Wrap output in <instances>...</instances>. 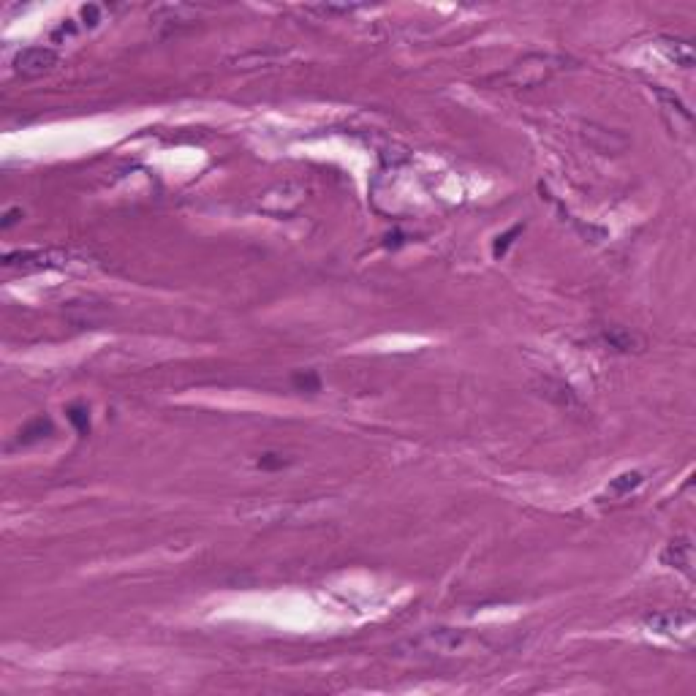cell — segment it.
Returning <instances> with one entry per match:
<instances>
[{
  "label": "cell",
  "mask_w": 696,
  "mask_h": 696,
  "mask_svg": "<svg viewBox=\"0 0 696 696\" xmlns=\"http://www.w3.org/2000/svg\"><path fill=\"white\" fill-rule=\"evenodd\" d=\"M71 261V256L66 250H55V247H46V250H11L3 256V270H11V272H44V270H60Z\"/></svg>",
  "instance_id": "cell-1"
},
{
  "label": "cell",
  "mask_w": 696,
  "mask_h": 696,
  "mask_svg": "<svg viewBox=\"0 0 696 696\" xmlns=\"http://www.w3.org/2000/svg\"><path fill=\"white\" fill-rule=\"evenodd\" d=\"M58 66V52L49 49V46H25L19 49L11 60V68H14L16 76L22 79H36V76H44L49 73L52 68Z\"/></svg>",
  "instance_id": "cell-2"
},
{
  "label": "cell",
  "mask_w": 696,
  "mask_h": 696,
  "mask_svg": "<svg viewBox=\"0 0 696 696\" xmlns=\"http://www.w3.org/2000/svg\"><path fill=\"white\" fill-rule=\"evenodd\" d=\"M645 625L655 631V634H667V637H688L694 631V615L691 612H658V615H648Z\"/></svg>",
  "instance_id": "cell-3"
},
{
  "label": "cell",
  "mask_w": 696,
  "mask_h": 696,
  "mask_svg": "<svg viewBox=\"0 0 696 696\" xmlns=\"http://www.w3.org/2000/svg\"><path fill=\"white\" fill-rule=\"evenodd\" d=\"M691 563H694V547L688 538H675L661 552V566L677 568L685 577H691Z\"/></svg>",
  "instance_id": "cell-4"
},
{
  "label": "cell",
  "mask_w": 696,
  "mask_h": 696,
  "mask_svg": "<svg viewBox=\"0 0 696 696\" xmlns=\"http://www.w3.org/2000/svg\"><path fill=\"white\" fill-rule=\"evenodd\" d=\"M658 46L664 49V55L669 60H675V66H682V68H691L694 66V46L682 39H669V36H661L658 39Z\"/></svg>",
  "instance_id": "cell-5"
},
{
  "label": "cell",
  "mask_w": 696,
  "mask_h": 696,
  "mask_svg": "<svg viewBox=\"0 0 696 696\" xmlns=\"http://www.w3.org/2000/svg\"><path fill=\"white\" fill-rule=\"evenodd\" d=\"M645 484V474L642 471H625V474H620V476H615L612 481L607 484V498H625V495H631L634 490H639Z\"/></svg>",
  "instance_id": "cell-6"
},
{
  "label": "cell",
  "mask_w": 696,
  "mask_h": 696,
  "mask_svg": "<svg viewBox=\"0 0 696 696\" xmlns=\"http://www.w3.org/2000/svg\"><path fill=\"white\" fill-rule=\"evenodd\" d=\"M652 93L658 96V101H661V106L667 109L669 115H677V117H682V123H688L691 126V112H688V106L675 96V93H669V90H664V87H658V85H652Z\"/></svg>",
  "instance_id": "cell-7"
},
{
  "label": "cell",
  "mask_w": 696,
  "mask_h": 696,
  "mask_svg": "<svg viewBox=\"0 0 696 696\" xmlns=\"http://www.w3.org/2000/svg\"><path fill=\"white\" fill-rule=\"evenodd\" d=\"M46 435H52V421L39 416V419L28 421L22 430H19V444H33V441H41Z\"/></svg>",
  "instance_id": "cell-8"
},
{
  "label": "cell",
  "mask_w": 696,
  "mask_h": 696,
  "mask_svg": "<svg viewBox=\"0 0 696 696\" xmlns=\"http://www.w3.org/2000/svg\"><path fill=\"white\" fill-rule=\"evenodd\" d=\"M604 340H607L609 346L620 348V351H631V346H634V334H628L625 329H618V327L607 329V332H604Z\"/></svg>",
  "instance_id": "cell-9"
},
{
  "label": "cell",
  "mask_w": 696,
  "mask_h": 696,
  "mask_svg": "<svg viewBox=\"0 0 696 696\" xmlns=\"http://www.w3.org/2000/svg\"><path fill=\"white\" fill-rule=\"evenodd\" d=\"M68 419H71V424L79 430V433L87 435V430H90V416H87L85 406H71V408H68Z\"/></svg>",
  "instance_id": "cell-10"
},
{
  "label": "cell",
  "mask_w": 696,
  "mask_h": 696,
  "mask_svg": "<svg viewBox=\"0 0 696 696\" xmlns=\"http://www.w3.org/2000/svg\"><path fill=\"white\" fill-rule=\"evenodd\" d=\"M520 232H522V226H514V229H511L508 234L498 237V242H495V256H503V253H506V247L511 245V240H514V237H517Z\"/></svg>",
  "instance_id": "cell-11"
},
{
  "label": "cell",
  "mask_w": 696,
  "mask_h": 696,
  "mask_svg": "<svg viewBox=\"0 0 696 696\" xmlns=\"http://www.w3.org/2000/svg\"><path fill=\"white\" fill-rule=\"evenodd\" d=\"M294 384L300 387V389H310V392H316L319 389V378H316V373H300V376H294Z\"/></svg>",
  "instance_id": "cell-12"
},
{
  "label": "cell",
  "mask_w": 696,
  "mask_h": 696,
  "mask_svg": "<svg viewBox=\"0 0 696 696\" xmlns=\"http://www.w3.org/2000/svg\"><path fill=\"white\" fill-rule=\"evenodd\" d=\"M310 11H321V14H348L351 11V6H319V9H310Z\"/></svg>",
  "instance_id": "cell-13"
},
{
  "label": "cell",
  "mask_w": 696,
  "mask_h": 696,
  "mask_svg": "<svg viewBox=\"0 0 696 696\" xmlns=\"http://www.w3.org/2000/svg\"><path fill=\"white\" fill-rule=\"evenodd\" d=\"M16 215H22V213H19V210H9V213H6V218H3V223H0V226H3V229H9V226H11V223H14V220H16Z\"/></svg>",
  "instance_id": "cell-14"
}]
</instances>
